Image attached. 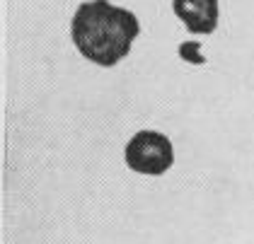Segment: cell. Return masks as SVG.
Returning a JSON list of instances; mask_svg holds the SVG:
<instances>
[{"label": "cell", "mask_w": 254, "mask_h": 244, "mask_svg": "<svg viewBox=\"0 0 254 244\" xmlns=\"http://www.w3.org/2000/svg\"><path fill=\"white\" fill-rule=\"evenodd\" d=\"M124 160L128 169L145 177H162L175 165V150L165 133L138 131L124 148Z\"/></svg>", "instance_id": "2"}, {"label": "cell", "mask_w": 254, "mask_h": 244, "mask_svg": "<svg viewBox=\"0 0 254 244\" xmlns=\"http://www.w3.org/2000/svg\"><path fill=\"white\" fill-rule=\"evenodd\" d=\"M138 34L140 22L136 15L109 0L80 2L70 22V37L80 56L102 68H112L128 56Z\"/></svg>", "instance_id": "1"}, {"label": "cell", "mask_w": 254, "mask_h": 244, "mask_svg": "<svg viewBox=\"0 0 254 244\" xmlns=\"http://www.w3.org/2000/svg\"><path fill=\"white\" fill-rule=\"evenodd\" d=\"M172 10L191 34H213L220 19L218 0H172Z\"/></svg>", "instance_id": "3"}]
</instances>
